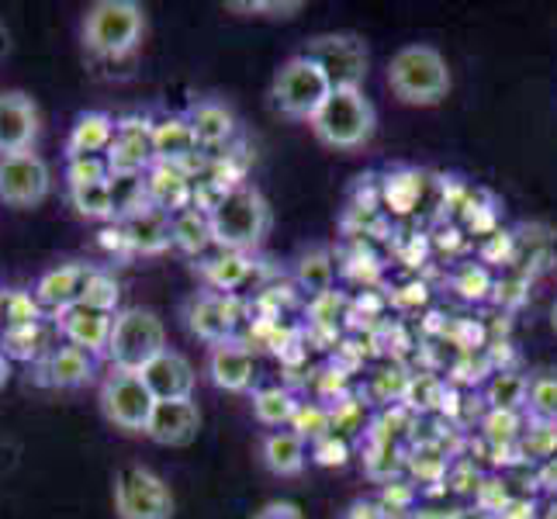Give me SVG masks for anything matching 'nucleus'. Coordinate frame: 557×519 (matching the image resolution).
<instances>
[{"mask_svg":"<svg viewBox=\"0 0 557 519\" xmlns=\"http://www.w3.org/2000/svg\"><path fill=\"white\" fill-rule=\"evenodd\" d=\"M146 35V11L136 0H98L84 11L81 38L98 60H122L139 49Z\"/></svg>","mask_w":557,"mask_h":519,"instance_id":"nucleus-1","label":"nucleus"},{"mask_svg":"<svg viewBox=\"0 0 557 519\" xmlns=\"http://www.w3.org/2000/svg\"><path fill=\"white\" fill-rule=\"evenodd\" d=\"M211 228H215V246L233 249V254H249L257 249L267 233H271V205L253 184H236L225 190V198L208 211Z\"/></svg>","mask_w":557,"mask_h":519,"instance_id":"nucleus-2","label":"nucleus"},{"mask_svg":"<svg viewBox=\"0 0 557 519\" xmlns=\"http://www.w3.org/2000/svg\"><path fill=\"white\" fill-rule=\"evenodd\" d=\"M388 87L401 104L433 108L450 94V66L433 46H401L388 63Z\"/></svg>","mask_w":557,"mask_h":519,"instance_id":"nucleus-3","label":"nucleus"},{"mask_svg":"<svg viewBox=\"0 0 557 519\" xmlns=\"http://www.w3.org/2000/svg\"><path fill=\"white\" fill-rule=\"evenodd\" d=\"M377 128V111L363 90H333L330 101L312 119V132L330 149H360L368 146Z\"/></svg>","mask_w":557,"mask_h":519,"instance_id":"nucleus-4","label":"nucleus"},{"mask_svg":"<svg viewBox=\"0 0 557 519\" xmlns=\"http://www.w3.org/2000/svg\"><path fill=\"white\" fill-rule=\"evenodd\" d=\"M166 350V325L152 309H122L114 316V330L108 339V363L114 371H143L149 360Z\"/></svg>","mask_w":557,"mask_h":519,"instance_id":"nucleus-5","label":"nucleus"},{"mask_svg":"<svg viewBox=\"0 0 557 519\" xmlns=\"http://www.w3.org/2000/svg\"><path fill=\"white\" fill-rule=\"evenodd\" d=\"M330 81L322 76V70L305 60V55H292L277 73H274V84H271V104L277 114L284 119H295V122H309L319 114V108L330 101Z\"/></svg>","mask_w":557,"mask_h":519,"instance_id":"nucleus-6","label":"nucleus"},{"mask_svg":"<svg viewBox=\"0 0 557 519\" xmlns=\"http://www.w3.org/2000/svg\"><path fill=\"white\" fill-rule=\"evenodd\" d=\"M301 55L322 70V76L330 81L333 90H363L371 55H368V46H363L360 35H350V32L315 35V38H309V46H305Z\"/></svg>","mask_w":557,"mask_h":519,"instance_id":"nucleus-7","label":"nucleus"},{"mask_svg":"<svg viewBox=\"0 0 557 519\" xmlns=\"http://www.w3.org/2000/svg\"><path fill=\"white\" fill-rule=\"evenodd\" d=\"M111 495L119 519H174V492L146 465L119 468Z\"/></svg>","mask_w":557,"mask_h":519,"instance_id":"nucleus-8","label":"nucleus"},{"mask_svg":"<svg viewBox=\"0 0 557 519\" xmlns=\"http://www.w3.org/2000/svg\"><path fill=\"white\" fill-rule=\"evenodd\" d=\"M101 412L111 422L114 430H125V433H146L149 427V416L157 398L146 388L143 374L136 371H111L101 381Z\"/></svg>","mask_w":557,"mask_h":519,"instance_id":"nucleus-9","label":"nucleus"},{"mask_svg":"<svg viewBox=\"0 0 557 519\" xmlns=\"http://www.w3.org/2000/svg\"><path fill=\"white\" fill-rule=\"evenodd\" d=\"M52 170L35 149L0 157V201L11 208H35L49 198Z\"/></svg>","mask_w":557,"mask_h":519,"instance_id":"nucleus-10","label":"nucleus"},{"mask_svg":"<svg viewBox=\"0 0 557 519\" xmlns=\"http://www.w3.org/2000/svg\"><path fill=\"white\" fill-rule=\"evenodd\" d=\"M184 322L190 336L205 339L208 346H219V343H233L236 330L243 322V309L236 295H219V292H205L195 295L184 305Z\"/></svg>","mask_w":557,"mask_h":519,"instance_id":"nucleus-11","label":"nucleus"},{"mask_svg":"<svg viewBox=\"0 0 557 519\" xmlns=\"http://www.w3.org/2000/svg\"><path fill=\"white\" fill-rule=\"evenodd\" d=\"M104 160L111 166V177H143V173H149L157 166L152 125L139 119L119 122V132H114V143L104 152Z\"/></svg>","mask_w":557,"mask_h":519,"instance_id":"nucleus-12","label":"nucleus"},{"mask_svg":"<svg viewBox=\"0 0 557 519\" xmlns=\"http://www.w3.org/2000/svg\"><path fill=\"white\" fill-rule=\"evenodd\" d=\"M201 430V409L195 398H174V401H157L149 416V427L143 436H149L160 447H187L195 444Z\"/></svg>","mask_w":557,"mask_h":519,"instance_id":"nucleus-13","label":"nucleus"},{"mask_svg":"<svg viewBox=\"0 0 557 519\" xmlns=\"http://www.w3.org/2000/svg\"><path fill=\"white\" fill-rule=\"evenodd\" d=\"M38 128H42V114H38V104L28 94H0V157L32 149V143L38 139Z\"/></svg>","mask_w":557,"mask_h":519,"instance_id":"nucleus-14","label":"nucleus"},{"mask_svg":"<svg viewBox=\"0 0 557 519\" xmlns=\"http://www.w3.org/2000/svg\"><path fill=\"white\" fill-rule=\"evenodd\" d=\"M205 374H208L211 384H215V388L233 392V395H243V392L253 388V381H257V360H253V350H249V346H243L239 339H233V343H219V346H208Z\"/></svg>","mask_w":557,"mask_h":519,"instance_id":"nucleus-15","label":"nucleus"},{"mask_svg":"<svg viewBox=\"0 0 557 519\" xmlns=\"http://www.w3.org/2000/svg\"><path fill=\"white\" fill-rule=\"evenodd\" d=\"M122 233L128 243V254H143V257H160L174 246V215L157 205H146L139 211H132L122 222Z\"/></svg>","mask_w":557,"mask_h":519,"instance_id":"nucleus-16","label":"nucleus"},{"mask_svg":"<svg viewBox=\"0 0 557 519\" xmlns=\"http://www.w3.org/2000/svg\"><path fill=\"white\" fill-rule=\"evenodd\" d=\"M114 316L119 312H101V309H90V305H84V301H76V305H70V309L55 312V325H60L66 343L81 346V350L98 357L108 350Z\"/></svg>","mask_w":557,"mask_h":519,"instance_id":"nucleus-17","label":"nucleus"},{"mask_svg":"<svg viewBox=\"0 0 557 519\" xmlns=\"http://www.w3.org/2000/svg\"><path fill=\"white\" fill-rule=\"evenodd\" d=\"M139 374H143L146 388L152 392V398H157V401H174V398L195 395V381H198L195 363H190L184 354L170 350V346L157 360H149Z\"/></svg>","mask_w":557,"mask_h":519,"instance_id":"nucleus-18","label":"nucleus"},{"mask_svg":"<svg viewBox=\"0 0 557 519\" xmlns=\"http://www.w3.org/2000/svg\"><path fill=\"white\" fill-rule=\"evenodd\" d=\"M94 274L90 263H63V267H52L42 277L35 281V301L42 309L52 312H63L70 305H76L84 298V287Z\"/></svg>","mask_w":557,"mask_h":519,"instance_id":"nucleus-19","label":"nucleus"},{"mask_svg":"<svg viewBox=\"0 0 557 519\" xmlns=\"http://www.w3.org/2000/svg\"><path fill=\"white\" fill-rule=\"evenodd\" d=\"M94 371H98V357L66 343V346H52L46 354L42 368H38V381L49 384V388H81V384L94 378Z\"/></svg>","mask_w":557,"mask_h":519,"instance_id":"nucleus-20","label":"nucleus"},{"mask_svg":"<svg viewBox=\"0 0 557 519\" xmlns=\"http://www.w3.org/2000/svg\"><path fill=\"white\" fill-rule=\"evenodd\" d=\"M152 149H157V163L166 166H177L187 173V166L198 160V139H195V128H190L187 114H170V119H160L152 125Z\"/></svg>","mask_w":557,"mask_h":519,"instance_id":"nucleus-21","label":"nucleus"},{"mask_svg":"<svg viewBox=\"0 0 557 519\" xmlns=\"http://www.w3.org/2000/svg\"><path fill=\"white\" fill-rule=\"evenodd\" d=\"M114 132H119V122L108 111H84L66 136V160L104 157L114 143Z\"/></svg>","mask_w":557,"mask_h":519,"instance_id":"nucleus-22","label":"nucleus"},{"mask_svg":"<svg viewBox=\"0 0 557 519\" xmlns=\"http://www.w3.org/2000/svg\"><path fill=\"white\" fill-rule=\"evenodd\" d=\"M146 195H149V205L177 215V211L195 205V177L177 166L157 163L146 173Z\"/></svg>","mask_w":557,"mask_h":519,"instance_id":"nucleus-23","label":"nucleus"},{"mask_svg":"<svg viewBox=\"0 0 557 519\" xmlns=\"http://www.w3.org/2000/svg\"><path fill=\"white\" fill-rule=\"evenodd\" d=\"M260 457L267 471H274L277 478H295L305 471L309 450H305V440L295 430H274L260 440Z\"/></svg>","mask_w":557,"mask_h":519,"instance_id":"nucleus-24","label":"nucleus"},{"mask_svg":"<svg viewBox=\"0 0 557 519\" xmlns=\"http://www.w3.org/2000/svg\"><path fill=\"white\" fill-rule=\"evenodd\" d=\"M187 122H190V128H195V139L201 149L225 146L236 136V114L222 101H198L187 111Z\"/></svg>","mask_w":557,"mask_h":519,"instance_id":"nucleus-25","label":"nucleus"},{"mask_svg":"<svg viewBox=\"0 0 557 519\" xmlns=\"http://www.w3.org/2000/svg\"><path fill=\"white\" fill-rule=\"evenodd\" d=\"M174 246L187 257H201L208 246H215V228L205 208H184L174 215Z\"/></svg>","mask_w":557,"mask_h":519,"instance_id":"nucleus-26","label":"nucleus"},{"mask_svg":"<svg viewBox=\"0 0 557 519\" xmlns=\"http://www.w3.org/2000/svg\"><path fill=\"white\" fill-rule=\"evenodd\" d=\"M253 274V260L246 254H233V249H222V254L205 267V281L215 287L219 295H233Z\"/></svg>","mask_w":557,"mask_h":519,"instance_id":"nucleus-27","label":"nucleus"},{"mask_svg":"<svg viewBox=\"0 0 557 519\" xmlns=\"http://www.w3.org/2000/svg\"><path fill=\"white\" fill-rule=\"evenodd\" d=\"M298 406L301 401L295 398V392L281 388V384L253 392V416L263 422V427H284V422H295Z\"/></svg>","mask_w":557,"mask_h":519,"instance_id":"nucleus-28","label":"nucleus"},{"mask_svg":"<svg viewBox=\"0 0 557 519\" xmlns=\"http://www.w3.org/2000/svg\"><path fill=\"white\" fill-rule=\"evenodd\" d=\"M527 392H530L527 374L503 371L488 381L485 398H488L492 412H520V409H527Z\"/></svg>","mask_w":557,"mask_h":519,"instance_id":"nucleus-29","label":"nucleus"},{"mask_svg":"<svg viewBox=\"0 0 557 519\" xmlns=\"http://www.w3.org/2000/svg\"><path fill=\"white\" fill-rule=\"evenodd\" d=\"M70 205L76 208V215L94 219V222H119V211H114V195H111V181L104 184H90V187H70Z\"/></svg>","mask_w":557,"mask_h":519,"instance_id":"nucleus-30","label":"nucleus"},{"mask_svg":"<svg viewBox=\"0 0 557 519\" xmlns=\"http://www.w3.org/2000/svg\"><path fill=\"white\" fill-rule=\"evenodd\" d=\"M298 284L305 287L309 295H315V298H322V295H330L333 292V260H330V254L325 249H312V254H305L301 260H298Z\"/></svg>","mask_w":557,"mask_h":519,"instance_id":"nucleus-31","label":"nucleus"},{"mask_svg":"<svg viewBox=\"0 0 557 519\" xmlns=\"http://www.w3.org/2000/svg\"><path fill=\"white\" fill-rule=\"evenodd\" d=\"M527 409H530V419L557 422V371H536V374H530Z\"/></svg>","mask_w":557,"mask_h":519,"instance_id":"nucleus-32","label":"nucleus"},{"mask_svg":"<svg viewBox=\"0 0 557 519\" xmlns=\"http://www.w3.org/2000/svg\"><path fill=\"white\" fill-rule=\"evenodd\" d=\"M419 195H422V177L416 170H395L388 173V181H384V201H388L392 211L398 215H406L419 205Z\"/></svg>","mask_w":557,"mask_h":519,"instance_id":"nucleus-33","label":"nucleus"},{"mask_svg":"<svg viewBox=\"0 0 557 519\" xmlns=\"http://www.w3.org/2000/svg\"><path fill=\"white\" fill-rule=\"evenodd\" d=\"M520 457L523 460H547L557 454V422L530 419V427L520 433Z\"/></svg>","mask_w":557,"mask_h":519,"instance_id":"nucleus-34","label":"nucleus"},{"mask_svg":"<svg viewBox=\"0 0 557 519\" xmlns=\"http://www.w3.org/2000/svg\"><path fill=\"white\" fill-rule=\"evenodd\" d=\"M292 427H295V433L301 440H309V444H319L322 436L333 433V412L325 409V406H319V401H301Z\"/></svg>","mask_w":557,"mask_h":519,"instance_id":"nucleus-35","label":"nucleus"},{"mask_svg":"<svg viewBox=\"0 0 557 519\" xmlns=\"http://www.w3.org/2000/svg\"><path fill=\"white\" fill-rule=\"evenodd\" d=\"M119 298H122V284L114 281L108 271H98L94 267V274L84 287V305H90V309H101V312H114L119 309Z\"/></svg>","mask_w":557,"mask_h":519,"instance_id":"nucleus-36","label":"nucleus"},{"mask_svg":"<svg viewBox=\"0 0 557 519\" xmlns=\"http://www.w3.org/2000/svg\"><path fill=\"white\" fill-rule=\"evenodd\" d=\"M111 181V166L104 157H84V160H66V184L70 187H90Z\"/></svg>","mask_w":557,"mask_h":519,"instance_id":"nucleus-37","label":"nucleus"},{"mask_svg":"<svg viewBox=\"0 0 557 519\" xmlns=\"http://www.w3.org/2000/svg\"><path fill=\"white\" fill-rule=\"evenodd\" d=\"M520 412H488L485 436L492 444H520Z\"/></svg>","mask_w":557,"mask_h":519,"instance_id":"nucleus-38","label":"nucleus"},{"mask_svg":"<svg viewBox=\"0 0 557 519\" xmlns=\"http://www.w3.org/2000/svg\"><path fill=\"white\" fill-rule=\"evenodd\" d=\"M454 287L465 298H485L488 295V287H492V281H488V274L482 271V267H465V271L457 274V281H454Z\"/></svg>","mask_w":557,"mask_h":519,"instance_id":"nucleus-39","label":"nucleus"},{"mask_svg":"<svg viewBox=\"0 0 557 519\" xmlns=\"http://www.w3.org/2000/svg\"><path fill=\"white\" fill-rule=\"evenodd\" d=\"M347 444H343V440L336 436V433H330V436H322L319 444H312V457L319 460V465H347Z\"/></svg>","mask_w":557,"mask_h":519,"instance_id":"nucleus-40","label":"nucleus"},{"mask_svg":"<svg viewBox=\"0 0 557 519\" xmlns=\"http://www.w3.org/2000/svg\"><path fill=\"white\" fill-rule=\"evenodd\" d=\"M305 4L301 0H292V4H263V0H246V4H239V0H233V4H228V11H267L271 17H295L298 11H301Z\"/></svg>","mask_w":557,"mask_h":519,"instance_id":"nucleus-41","label":"nucleus"},{"mask_svg":"<svg viewBox=\"0 0 557 519\" xmlns=\"http://www.w3.org/2000/svg\"><path fill=\"white\" fill-rule=\"evenodd\" d=\"M253 519H305V512H301V506L287 503V498H274V503L260 506V512Z\"/></svg>","mask_w":557,"mask_h":519,"instance_id":"nucleus-42","label":"nucleus"},{"mask_svg":"<svg viewBox=\"0 0 557 519\" xmlns=\"http://www.w3.org/2000/svg\"><path fill=\"white\" fill-rule=\"evenodd\" d=\"M492 519H536V506H533V498L516 495L512 503H506Z\"/></svg>","mask_w":557,"mask_h":519,"instance_id":"nucleus-43","label":"nucleus"},{"mask_svg":"<svg viewBox=\"0 0 557 519\" xmlns=\"http://www.w3.org/2000/svg\"><path fill=\"white\" fill-rule=\"evenodd\" d=\"M343 519H388V512H384L381 503H374V498H357V503L343 512Z\"/></svg>","mask_w":557,"mask_h":519,"instance_id":"nucleus-44","label":"nucleus"},{"mask_svg":"<svg viewBox=\"0 0 557 519\" xmlns=\"http://www.w3.org/2000/svg\"><path fill=\"white\" fill-rule=\"evenodd\" d=\"M536 485L547 492H557V454L541 460V468H536Z\"/></svg>","mask_w":557,"mask_h":519,"instance_id":"nucleus-45","label":"nucleus"},{"mask_svg":"<svg viewBox=\"0 0 557 519\" xmlns=\"http://www.w3.org/2000/svg\"><path fill=\"white\" fill-rule=\"evenodd\" d=\"M544 519H557V503H550V506L544 509Z\"/></svg>","mask_w":557,"mask_h":519,"instance_id":"nucleus-46","label":"nucleus"},{"mask_svg":"<svg viewBox=\"0 0 557 519\" xmlns=\"http://www.w3.org/2000/svg\"><path fill=\"white\" fill-rule=\"evenodd\" d=\"M550 330L557 333V301H554V309H550Z\"/></svg>","mask_w":557,"mask_h":519,"instance_id":"nucleus-47","label":"nucleus"}]
</instances>
